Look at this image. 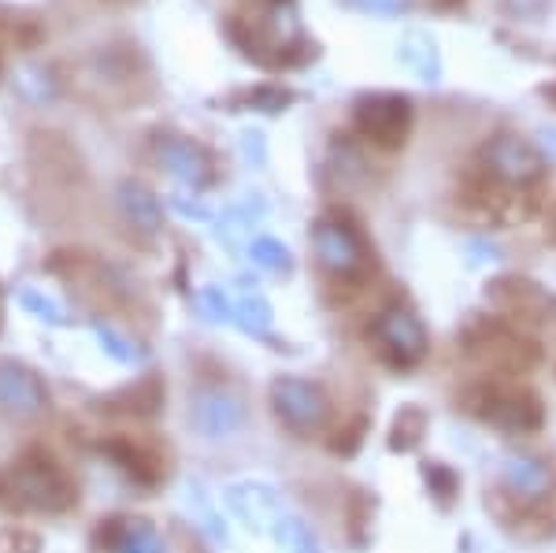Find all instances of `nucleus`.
I'll return each mask as SVG.
<instances>
[{"label":"nucleus","mask_w":556,"mask_h":553,"mask_svg":"<svg viewBox=\"0 0 556 553\" xmlns=\"http://www.w3.org/2000/svg\"><path fill=\"white\" fill-rule=\"evenodd\" d=\"M486 301L513 324H542L553 316L556 298L545 287H538L534 279L523 275H501L486 287Z\"/></svg>","instance_id":"10"},{"label":"nucleus","mask_w":556,"mask_h":553,"mask_svg":"<svg viewBox=\"0 0 556 553\" xmlns=\"http://www.w3.org/2000/svg\"><path fill=\"white\" fill-rule=\"evenodd\" d=\"M275 539L286 553H323L319 539L312 535V528L298 516H278L275 520Z\"/></svg>","instance_id":"20"},{"label":"nucleus","mask_w":556,"mask_h":553,"mask_svg":"<svg viewBox=\"0 0 556 553\" xmlns=\"http://www.w3.org/2000/svg\"><path fill=\"white\" fill-rule=\"evenodd\" d=\"M427 435V413L419 405H405L397 416H393V431H390V450H416Z\"/></svg>","instance_id":"19"},{"label":"nucleus","mask_w":556,"mask_h":553,"mask_svg":"<svg viewBox=\"0 0 556 553\" xmlns=\"http://www.w3.org/2000/svg\"><path fill=\"white\" fill-rule=\"evenodd\" d=\"M342 4L364 15H401V12H408L416 0H342Z\"/></svg>","instance_id":"22"},{"label":"nucleus","mask_w":556,"mask_h":553,"mask_svg":"<svg viewBox=\"0 0 556 553\" xmlns=\"http://www.w3.org/2000/svg\"><path fill=\"white\" fill-rule=\"evenodd\" d=\"M227 30L238 49L260 67H298L316 56V45L304 38L293 4H282V0L230 15Z\"/></svg>","instance_id":"1"},{"label":"nucleus","mask_w":556,"mask_h":553,"mask_svg":"<svg viewBox=\"0 0 556 553\" xmlns=\"http://www.w3.org/2000/svg\"><path fill=\"white\" fill-rule=\"evenodd\" d=\"M416 112L405 93H361L353 101V127L375 149H405Z\"/></svg>","instance_id":"9"},{"label":"nucleus","mask_w":556,"mask_h":553,"mask_svg":"<svg viewBox=\"0 0 556 553\" xmlns=\"http://www.w3.org/2000/svg\"><path fill=\"white\" fill-rule=\"evenodd\" d=\"M267 398H271L275 420L282 424L286 431L301 435V439H308V435H319L323 427H327V420H330L327 390H323L319 382H312V379L278 376L271 382V390H267Z\"/></svg>","instance_id":"8"},{"label":"nucleus","mask_w":556,"mask_h":553,"mask_svg":"<svg viewBox=\"0 0 556 553\" xmlns=\"http://www.w3.org/2000/svg\"><path fill=\"white\" fill-rule=\"evenodd\" d=\"M460 350L486 376H508V379L527 376L542 361V350H538L534 338L505 316H475L460 331Z\"/></svg>","instance_id":"4"},{"label":"nucleus","mask_w":556,"mask_h":553,"mask_svg":"<svg viewBox=\"0 0 556 553\" xmlns=\"http://www.w3.org/2000/svg\"><path fill=\"white\" fill-rule=\"evenodd\" d=\"M0 312H4V309H0Z\"/></svg>","instance_id":"24"},{"label":"nucleus","mask_w":556,"mask_h":553,"mask_svg":"<svg viewBox=\"0 0 556 553\" xmlns=\"http://www.w3.org/2000/svg\"><path fill=\"white\" fill-rule=\"evenodd\" d=\"M119 204H123V212H127V219L134 223V227H141V230L160 227V204L149 190H141V186H134V183L123 186Z\"/></svg>","instance_id":"18"},{"label":"nucleus","mask_w":556,"mask_h":553,"mask_svg":"<svg viewBox=\"0 0 556 553\" xmlns=\"http://www.w3.org/2000/svg\"><path fill=\"white\" fill-rule=\"evenodd\" d=\"M367 342H371L375 356H379L386 368H397V372L419 368L430 353L424 319L408 305H386L371 319V327H367Z\"/></svg>","instance_id":"7"},{"label":"nucleus","mask_w":556,"mask_h":553,"mask_svg":"<svg viewBox=\"0 0 556 553\" xmlns=\"http://www.w3.org/2000/svg\"><path fill=\"white\" fill-rule=\"evenodd\" d=\"M545 178V156L538 153L523 134H493L475 156V186L471 193H505L513 204L516 193H531Z\"/></svg>","instance_id":"5"},{"label":"nucleus","mask_w":556,"mask_h":553,"mask_svg":"<svg viewBox=\"0 0 556 553\" xmlns=\"http://www.w3.org/2000/svg\"><path fill=\"white\" fill-rule=\"evenodd\" d=\"M164 379L160 376H141L138 382H130V387L115 390L112 398L104 401V413H115V416H134V420H152V416L164 409Z\"/></svg>","instance_id":"14"},{"label":"nucleus","mask_w":556,"mask_h":553,"mask_svg":"<svg viewBox=\"0 0 556 553\" xmlns=\"http://www.w3.org/2000/svg\"><path fill=\"white\" fill-rule=\"evenodd\" d=\"M193 420L208 439H227V435H235L241 427V405L238 398L223 394V390H208V394L197 398Z\"/></svg>","instance_id":"16"},{"label":"nucleus","mask_w":556,"mask_h":553,"mask_svg":"<svg viewBox=\"0 0 556 553\" xmlns=\"http://www.w3.org/2000/svg\"><path fill=\"white\" fill-rule=\"evenodd\" d=\"M0 409L20 420H34L49 409V394H45L41 379L34 372L20 368V364H0Z\"/></svg>","instance_id":"13"},{"label":"nucleus","mask_w":556,"mask_h":553,"mask_svg":"<svg viewBox=\"0 0 556 553\" xmlns=\"http://www.w3.org/2000/svg\"><path fill=\"white\" fill-rule=\"evenodd\" d=\"M397 60L405 64L408 71H416V78H424V83H438V75H442V60H438V45L430 34L424 30H408L405 38L397 45Z\"/></svg>","instance_id":"17"},{"label":"nucleus","mask_w":556,"mask_h":553,"mask_svg":"<svg viewBox=\"0 0 556 553\" xmlns=\"http://www.w3.org/2000/svg\"><path fill=\"white\" fill-rule=\"evenodd\" d=\"M253 256L264 267H271V272H290V249L271 242V238H264V242L253 246Z\"/></svg>","instance_id":"21"},{"label":"nucleus","mask_w":556,"mask_h":553,"mask_svg":"<svg viewBox=\"0 0 556 553\" xmlns=\"http://www.w3.org/2000/svg\"><path fill=\"white\" fill-rule=\"evenodd\" d=\"M542 97H545V101H553V104H556V86H545V89H542Z\"/></svg>","instance_id":"23"},{"label":"nucleus","mask_w":556,"mask_h":553,"mask_svg":"<svg viewBox=\"0 0 556 553\" xmlns=\"http://www.w3.org/2000/svg\"><path fill=\"white\" fill-rule=\"evenodd\" d=\"M101 450L115 461L130 479L146 487H156L167 479V450L149 435H134V431H115Z\"/></svg>","instance_id":"12"},{"label":"nucleus","mask_w":556,"mask_h":553,"mask_svg":"<svg viewBox=\"0 0 556 553\" xmlns=\"http://www.w3.org/2000/svg\"><path fill=\"white\" fill-rule=\"evenodd\" d=\"M160 164L175 178H182V183H193V186L212 183V160L201 146H193V141L164 138L160 141Z\"/></svg>","instance_id":"15"},{"label":"nucleus","mask_w":556,"mask_h":553,"mask_svg":"<svg viewBox=\"0 0 556 553\" xmlns=\"http://www.w3.org/2000/svg\"><path fill=\"white\" fill-rule=\"evenodd\" d=\"M312 253H316L319 272L334 287L361 290L375 275V253L367 246V238L361 235L356 223H349L338 212H327V216L316 219V227H312Z\"/></svg>","instance_id":"6"},{"label":"nucleus","mask_w":556,"mask_h":553,"mask_svg":"<svg viewBox=\"0 0 556 553\" xmlns=\"http://www.w3.org/2000/svg\"><path fill=\"white\" fill-rule=\"evenodd\" d=\"M460 413H468L471 420L493 427L505 435H534L545 427V405L527 382L508 379V376H482L468 382L456 394Z\"/></svg>","instance_id":"3"},{"label":"nucleus","mask_w":556,"mask_h":553,"mask_svg":"<svg viewBox=\"0 0 556 553\" xmlns=\"http://www.w3.org/2000/svg\"><path fill=\"white\" fill-rule=\"evenodd\" d=\"M497 479H501V490H505L516 505H527V510L549 502L556 490V472L549 461L538 457V453H508V457H501Z\"/></svg>","instance_id":"11"},{"label":"nucleus","mask_w":556,"mask_h":553,"mask_svg":"<svg viewBox=\"0 0 556 553\" xmlns=\"http://www.w3.org/2000/svg\"><path fill=\"white\" fill-rule=\"evenodd\" d=\"M0 505L30 513H67L78 505V483L49 450L34 445L0 472Z\"/></svg>","instance_id":"2"}]
</instances>
